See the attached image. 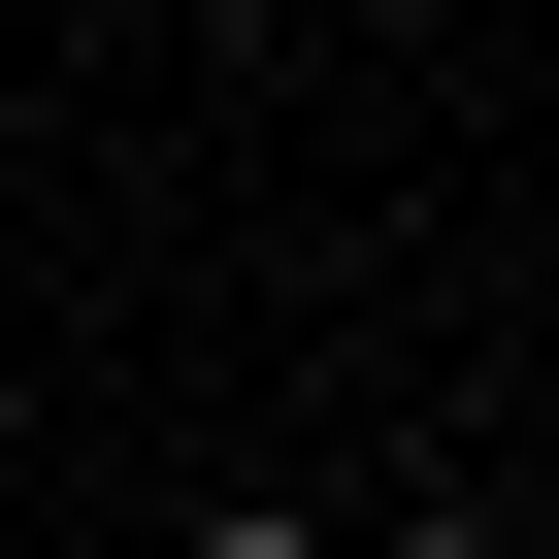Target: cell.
I'll return each instance as SVG.
<instances>
[{
    "instance_id": "cell-1",
    "label": "cell",
    "mask_w": 559,
    "mask_h": 559,
    "mask_svg": "<svg viewBox=\"0 0 559 559\" xmlns=\"http://www.w3.org/2000/svg\"><path fill=\"white\" fill-rule=\"evenodd\" d=\"M330 559H493V493H461V461H395V493H362Z\"/></svg>"
},
{
    "instance_id": "cell-2",
    "label": "cell",
    "mask_w": 559,
    "mask_h": 559,
    "mask_svg": "<svg viewBox=\"0 0 559 559\" xmlns=\"http://www.w3.org/2000/svg\"><path fill=\"white\" fill-rule=\"evenodd\" d=\"M198 559H330V493H198Z\"/></svg>"
}]
</instances>
